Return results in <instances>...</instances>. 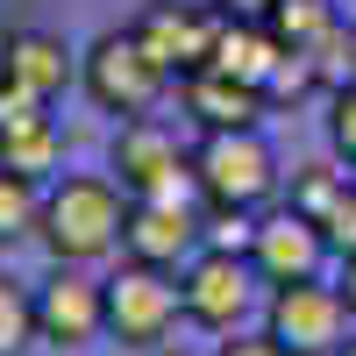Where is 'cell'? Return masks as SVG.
<instances>
[{
    "instance_id": "cb8c5ba5",
    "label": "cell",
    "mask_w": 356,
    "mask_h": 356,
    "mask_svg": "<svg viewBox=\"0 0 356 356\" xmlns=\"http://www.w3.org/2000/svg\"><path fill=\"white\" fill-rule=\"evenodd\" d=\"M214 8H221L228 22H264V15L278 8V0H214Z\"/></svg>"
},
{
    "instance_id": "2e32d148",
    "label": "cell",
    "mask_w": 356,
    "mask_h": 356,
    "mask_svg": "<svg viewBox=\"0 0 356 356\" xmlns=\"http://www.w3.org/2000/svg\"><path fill=\"white\" fill-rule=\"evenodd\" d=\"M264 29L278 36V50H300V57H314L321 43L335 36V0H278L271 15H264Z\"/></svg>"
},
{
    "instance_id": "603a6c76",
    "label": "cell",
    "mask_w": 356,
    "mask_h": 356,
    "mask_svg": "<svg viewBox=\"0 0 356 356\" xmlns=\"http://www.w3.org/2000/svg\"><path fill=\"white\" fill-rule=\"evenodd\" d=\"M214 356H285V349H278L271 335H235V342H221Z\"/></svg>"
},
{
    "instance_id": "44dd1931",
    "label": "cell",
    "mask_w": 356,
    "mask_h": 356,
    "mask_svg": "<svg viewBox=\"0 0 356 356\" xmlns=\"http://www.w3.org/2000/svg\"><path fill=\"white\" fill-rule=\"evenodd\" d=\"M328 143H335V157L356 164V79L328 93Z\"/></svg>"
},
{
    "instance_id": "5b68a950",
    "label": "cell",
    "mask_w": 356,
    "mask_h": 356,
    "mask_svg": "<svg viewBox=\"0 0 356 356\" xmlns=\"http://www.w3.org/2000/svg\"><path fill=\"white\" fill-rule=\"evenodd\" d=\"M264 335H271L285 356H342V335H349L342 285H321V278L271 285V300H264Z\"/></svg>"
},
{
    "instance_id": "ac0fdd59",
    "label": "cell",
    "mask_w": 356,
    "mask_h": 356,
    "mask_svg": "<svg viewBox=\"0 0 356 356\" xmlns=\"http://www.w3.org/2000/svg\"><path fill=\"white\" fill-rule=\"evenodd\" d=\"M29 342H36V292L0 271V356H22Z\"/></svg>"
},
{
    "instance_id": "5bb4252c",
    "label": "cell",
    "mask_w": 356,
    "mask_h": 356,
    "mask_svg": "<svg viewBox=\"0 0 356 356\" xmlns=\"http://www.w3.org/2000/svg\"><path fill=\"white\" fill-rule=\"evenodd\" d=\"M178 93H186V114H193L207 136H221V129H257L264 107H271L257 86L221 79V72H193V79H178Z\"/></svg>"
},
{
    "instance_id": "4316f807",
    "label": "cell",
    "mask_w": 356,
    "mask_h": 356,
    "mask_svg": "<svg viewBox=\"0 0 356 356\" xmlns=\"http://www.w3.org/2000/svg\"><path fill=\"white\" fill-rule=\"evenodd\" d=\"M342 356H356V342H342Z\"/></svg>"
},
{
    "instance_id": "ba28073f",
    "label": "cell",
    "mask_w": 356,
    "mask_h": 356,
    "mask_svg": "<svg viewBox=\"0 0 356 356\" xmlns=\"http://www.w3.org/2000/svg\"><path fill=\"white\" fill-rule=\"evenodd\" d=\"M214 36H221V8H200V0H150L136 15V43L171 79H193L214 65Z\"/></svg>"
},
{
    "instance_id": "3957f363",
    "label": "cell",
    "mask_w": 356,
    "mask_h": 356,
    "mask_svg": "<svg viewBox=\"0 0 356 356\" xmlns=\"http://www.w3.org/2000/svg\"><path fill=\"white\" fill-rule=\"evenodd\" d=\"M79 86H86V100H93L100 114H122V122H136V114H150V107L164 100L171 72L136 43V29H107V36L79 57Z\"/></svg>"
},
{
    "instance_id": "d6986e66",
    "label": "cell",
    "mask_w": 356,
    "mask_h": 356,
    "mask_svg": "<svg viewBox=\"0 0 356 356\" xmlns=\"http://www.w3.org/2000/svg\"><path fill=\"white\" fill-rule=\"evenodd\" d=\"M342 193H349V178H342V171L307 164V171H292V200H285V207H292V214H307V221L321 228V221L335 214V200H342Z\"/></svg>"
},
{
    "instance_id": "8992f818",
    "label": "cell",
    "mask_w": 356,
    "mask_h": 356,
    "mask_svg": "<svg viewBox=\"0 0 356 356\" xmlns=\"http://www.w3.org/2000/svg\"><path fill=\"white\" fill-rule=\"evenodd\" d=\"M178 278L171 271H150V264H122L107 278V335L122 349H164V335L178 328Z\"/></svg>"
},
{
    "instance_id": "30bf717a",
    "label": "cell",
    "mask_w": 356,
    "mask_h": 356,
    "mask_svg": "<svg viewBox=\"0 0 356 356\" xmlns=\"http://www.w3.org/2000/svg\"><path fill=\"white\" fill-rule=\"evenodd\" d=\"M207 250V228L193 207H157V200H129V228H122V257L150 264V271H186V264Z\"/></svg>"
},
{
    "instance_id": "52a82bcc",
    "label": "cell",
    "mask_w": 356,
    "mask_h": 356,
    "mask_svg": "<svg viewBox=\"0 0 356 356\" xmlns=\"http://www.w3.org/2000/svg\"><path fill=\"white\" fill-rule=\"evenodd\" d=\"M178 300H186L193 328L235 335L243 314H250V300H257V264L235 257V250H200L186 271H178Z\"/></svg>"
},
{
    "instance_id": "8fae6325",
    "label": "cell",
    "mask_w": 356,
    "mask_h": 356,
    "mask_svg": "<svg viewBox=\"0 0 356 356\" xmlns=\"http://www.w3.org/2000/svg\"><path fill=\"white\" fill-rule=\"evenodd\" d=\"M72 79H79V50L65 36H50V29H8L0 36V86L8 93L50 107Z\"/></svg>"
},
{
    "instance_id": "ffe728a7",
    "label": "cell",
    "mask_w": 356,
    "mask_h": 356,
    "mask_svg": "<svg viewBox=\"0 0 356 356\" xmlns=\"http://www.w3.org/2000/svg\"><path fill=\"white\" fill-rule=\"evenodd\" d=\"M314 57H300V50H285L278 57V72H271V86H264V100H271V107H285V100H307L314 93Z\"/></svg>"
},
{
    "instance_id": "d4e9b609",
    "label": "cell",
    "mask_w": 356,
    "mask_h": 356,
    "mask_svg": "<svg viewBox=\"0 0 356 356\" xmlns=\"http://www.w3.org/2000/svg\"><path fill=\"white\" fill-rule=\"evenodd\" d=\"M342 300H349V314H356V257H342Z\"/></svg>"
},
{
    "instance_id": "7402d4cb",
    "label": "cell",
    "mask_w": 356,
    "mask_h": 356,
    "mask_svg": "<svg viewBox=\"0 0 356 356\" xmlns=\"http://www.w3.org/2000/svg\"><path fill=\"white\" fill-rule=\"evenodd\" d=\"M321 235H328V250H335V257H356V186L335 200V214L321 221Z\"/></svg>"
},
{
    "instance_id": "e0dca14e",
    "label": "cell",
    "mask_w": 356,
    "mask_h": 356,
    "mask_svg": "<svg viewBox=\"0 0 356 356\" xmlns=\"http://www.w3.org/2000/svg\"><path fill=\"white\" fill-rule=\"evenodd\" d=\"M36 221H43V186L22 178V171H0V250L36 235Z\"/></svg>"
},
{
    "instance_id": "7a4b0ae2",
    "label": "cell",
    "mask_w": 356,
    "mask_h": 356,
    "mask_svg": "<svg viewBox=\"0 0 356 356\" xmlns=\"http://www.w3.org/2000/svg\"><path fill=\"white\" fill-rule=\"evenodd\" d=\"M114 186L129 200H157V207H193L200 178H193V150L171 136V122L136 114L114 136Z\"/></svg>"
},
{
    "instance_id": "9a60e30c",
    "label": "cell",
    "mask_w": 356,
    "mask_h": 356,
    "mask_svg": "<svg viewBox=\"0 0 356 356\" xmlns=\"http://www.w3.org/2000/svg\"><path fill=\"white\" fill-rule=\"evenodd\" d=\"M278 36H271V29H264V22H228L221 15V36H214V65H207V72H221V79H243V86H257V93H264V86H271V72H278Z\"/></svg>"
},
{
    "instance_id": "6da1fadb",
    "label": "cell",
    "mask_w": 356,
    "mask_h": 356,
    "mask_svg": "<svg viewBox=\"0 0 356 356\" xmlns=\"http://www.w3.org/2000/svg\"><path fill=\"white\" fill-rule=\"evenodd\" d=\"M122 228H129V193L114 186V178H57V186L43 193V250L57 264H100L107 250H122Z\"/></svg>"
},
{
    "instance_id": "484cf974",
    "label": "cell",
    "mask_w": 356,
    "mask_h": 356,
    "mask_svg": "<svg viewBox=\"0 0 356 356\" xmlns=\"http://www.w3.org/2000/svg\"><path fill=\"white\" fill-rule=\"evenodd\" d=\"M150 356H186V349H150Z\"/></svg>"
},
{
    "instance_id": "4fadbf2b",
    "label": "cell",
    "mask_w": 356,
    "mask_h": 356,
    "mask_svg": "<svg viewBox=\"0 0 356 356\" xmlns=\"http://www.w3.org/2000/svg\"><path fill=\"white\" fill-rule=\"evenodd\" d=\"M57 150H65V136H57V114L43 100H22L0 86V171H22L43 186V171H57Z\"/></svg>"
},
{
    "instance_id": "277c9868",
    "label": "cell",
    "mask_w": 356,
    "mask_h": 356,
    "mask_svg": "<svg viewBox=\"0 0 356 356\" xmlns=\"http://www.w3.org/2000/svg\"><path fill=\"white\" fill-rule=\"evenodd\" d=\"M193 178H200V200L207 207H235L250 214L278 193V157L257 129H221V136H200L193 150Z\"/></svg>"
},
{
    "instance_id": "9c48e42d",
    "label": "cell",
    "mask_w": 356,
    "mask_h": 356,
    "mask_svg": "<svg viewBox=\"0 0 356 356\" xmlns=\"http://www.w3.org/2000/svg\"><path fill=\"white\" fill-rule=\"evenodd\" d=\"M100 335H107V278H86L79 264H57L36 285V342L86 349Z\"/></svg>"
},
{
    "instance_id": "7c38bea8",
    "label": "cell",
    "mask_w": 356,
    "mask_h": 356,
    "mask_svg": "<svg viewBox=\"0 0 356 356\" xmlns=\"http://www.w3.org/2000/svg\"><path fill=\"white\" fill-rule=\"evenodd\" d=\"M321 257H328V235L307 214H292V207H278V214H264L250 228V264H257V278H271V285L321 278Z\"/></svg>"
}]
</instances>
